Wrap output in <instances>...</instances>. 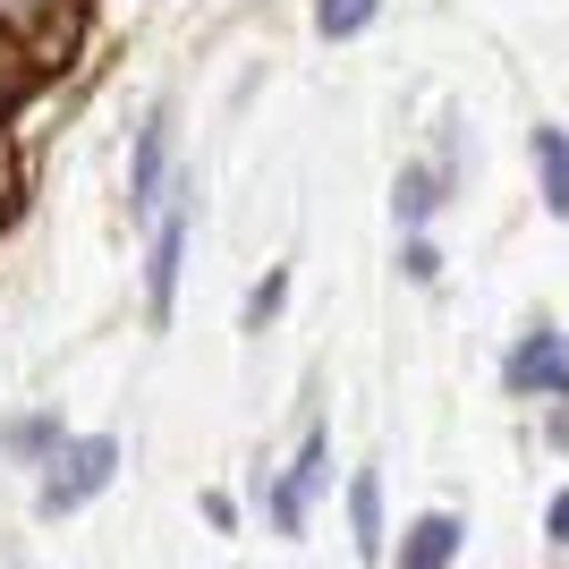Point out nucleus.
Listing matches in <instances>:
<instances>
[{
    "label": "nucleus",
    "mask_w": 569,
    "mask_h": 569,
    "mask_svg": "<svg viewBox=\"0 0 569 569\" xmlns=\"http://www.w3.org/2000/svg\"><path fill=\"white\" fill-rule=\"evenodd\" d=\"M375 18H382V0H315V34L323 43H357Z\"/></svg>",
    "instance_id": "nucleus-10"
},
{
    "label": "nucleus",
    "mask_w": 569,
    "mask_h": 569,
    "mask_svg": "<svg viewBox=\"0 0 569 569\" xmlns=\"http://www.w3.org/2000/svg\"><path fill=\"white\" fill-rule=\"evenodd\" d=\"M281 307H289V272H263V289L247 298V332H263V323H272Z\"/></svg>",
    "instance_id": "nucleus-12"
},
{
    "label": "nucleus",
    "mask_w": 569,
    "mask_h": 569,
    "mask_svg": "<svg viewBox=\"0 0 569 569\" xmlns=\"http://www.w3.org/2000/svg\"><path fill=\"white\" fill-rule=\"evenodd\" d=\"M188 238H196V179H179V204L153 213V256H144V315H153V323H170V307H179Z\"/></svg>",
    "instance_id": "nucleus-2"
},
{
    "label": "nucleus",
    "mask_w": 569,
    "mask_h": 569,
    "mask_svg": "<svg viewBox=\"0 0 569 569\" xmlns=\"http://www.w3.org/2000/svg\"><path fill=\"white\" fill-rule=\"evenodd\" d=\"M433 204H442V179H433V170H417V162H408L400 179H391V213H400L408 230H426V221H433Z\"/></svg>",
    "instance_id": "nucleus-9"
},
{
    "label": "nucleus",
    "mask_w": 569,
    "mask_h": 569,
    "mask_svg": "<svg viewBox=\"0 0 569 569\" xmlns=\"http://www.w3.org/2000/svg\"><path fill=\"white\" fill-rule=\"evenodd\" d=\"M408 281H433V272H442V256H433V247H426V238H408Z\"/></svg>",
    "instance_id": "nucleus-14"
},
{
    "label": "nucleus",
    "mask_w": 569,
    "mask_h": 569,
    "mask_svg": "<svg viewBox=\"0 0 569 569\" xmlns=\"http://www.w3.org/2000/svg\"><path fill=\"white\" fill-rule=\"evenodd\" d=\"M170 102L162 111H144V128H137V153H128V213L137 221H153L162 213V196H170Z\"/></svg>",
    "instance_id": "nucleus-4"
},
{
    "label": "nucleus",
    "mask_w": 569,
    "mask_h": 569,
    "mask_svg": "<svg viewBox=\"0 0 569 569\" xmlns=\"http://www.w3.org/2000/svg\"><path fill=\"white\" fill-rule=\"evenodd\" d=\"M459 552H468V527H459L451 510H426V519H408V536H400L408 569H442V561H459Z\"/></svg>",
    "instance_id": "nucleus-6"
},
{
    "label": "nucleus",
    "mask_w": 569,
    "mask_h": 569,
    "mask_svg": "<svg viewBox=\"0 0 569 569\" xmlns=\"http://www.w3.org/2000/svg\"><path fill=\"white\" fill-rule=\"evenodd\" d=\"M527 153H536V188H545V213H552V221H569V128L536 119Z\"/></svg>",
    "instance_id": "nucleus-7"
},
{
    "label": "nucleus",
    "mask_w": 569,
    "mask_h": 569,
    "mask_svg": "<svg viewBox=\"0 0 569 569\" xmlns=\"http://www.w3.org/2000/svg\"><path fill=\"white\" fill-rule=\"evenodd\" d=\"M349 527H357V552L382 561V476L375 468H357V485H349Z\"/></svg>",
    "instance_id": "nucleus-8"
},
{
    "label": "nucleus",
    "mask_w": 569,
    "mask_h": 569,
    "mask_svg": "<svg viewBox=\"0 0 569 569\" xmlns=\"http://www.w3.org/2000/svg\"><path fill=\"white\" fill-rule=\"evenodd\" d=\"M323 476H332V442H323V426H307V442H298V468L281 476V493H272V527L281 536H298L307 527V501L323 493Z\"/></svg>",
    "instance_id": "nucleus-5"
},
{
    "label": "nucleus",
    "mask_w": 569,
    "mask_h": 569,
    "mask_svg": "<svg viewBox=\"0 0 569 569\" xmlns=\"http://www.w3.org/2000/svg\"><path fill=\"white\" fill-rule=\"evenodd\" d=\"M0 9H9V18H34V9H51V0H0Z\"/></svg>",
    "instance_id": "nucleus-16"
},
{
    "label": "nucleus",
    "mask_w": 569,
    "mask_h": 569,
    "mask_svg": "<svg viewBox=\"0 0 569 569\" xmlns=\"http://www.w3.org/2000/svg\"><path fill=\"white\" fill-rule=\"evenodd\" d=\"M60 442V426L51 417H26V426H9V451H51Z\"/></svg>",
    "instance_id": "nucleus-13"
},
{
    "label": "nucleus",
    "mask_w": 569,
    "mask_h": 569,
    "mask_svg": "<svg viewBox=\"0 0 569 569\" xmlns=\"http://www.w3.org/2000/svg\"><path fill=\"white\" fill-rule=\"evenodd\" d=\"M501 382L519 391V400H569V340L552 323H527L501 357Z\"/></svg>",
    "instance_id": "nucleus-3"
},
{
    "label": "nucleus",
    "mask_w": 569,
    "mask_h": 569,
    "mask_svg": "<svg viewBox=\"0 0 569 569\" xmlns=\"http://www.w3.org/2000/svg\"><path fill=\"white\" fill-rule=\"evenodd\" d=\"M26 86H34V69H26V51L9 43V26H0V119L26 102Z\"/></svg>",
    "instance_id": "nucleus-11"
},
{
    "label": "nucleus",
    "mask_w": 569,
    "mask_h": 569,
    "mask_svg": "<svg viewBox=\"0 0 569 569\" xmlns=\"http://www.w3.org/2000/svg\"><path fill=\"white\" fill-rule=\"evenodd\" d=\"M545 536L569 552V493H552V510H545Z\"/></svg>",
    "instance_id": "nucleus-15"
},
{
    "label": "nucleus",
    "mask_w": 569,
    "mask_h": 569,
    "mask_svg": "<svg viewBox=\"0 0 569 569\" xmlns=\"http://www.w3.org/2000/svg\"><path fill=\"white\" fill-rule=\"evenodd\" d=\"M111 476H119V442L111 433H60L43 451V485H34V510L43 519H69V510H86L94 493H111Z\"/></svg>",
    "instance_id": "nucleus-1"
}]
</instances>
